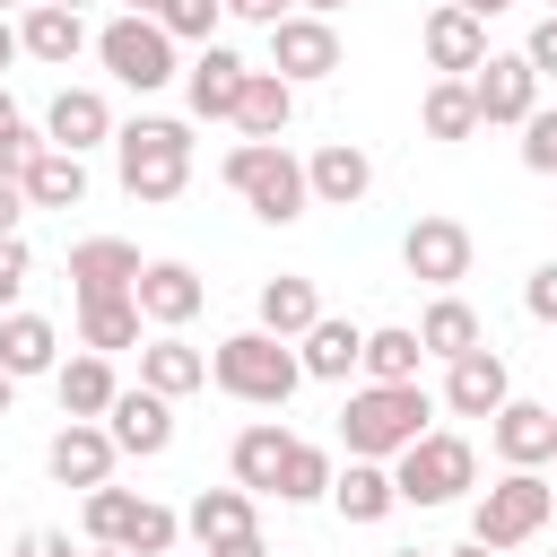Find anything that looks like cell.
<instances>
[{
    "label": "cell",
    "mask_w": 557,
    "mask_h": 557,
    "mask_svg": "<svg viewBox=\"0 0 557 557\" xmlns=\"http://www.w3.org/2000/svg\"><path fill=\"white\" fill-rule=\"evenodd\" d=\"M270 70H278L287 87L331 78V70H339V26H331V17H305V9L278 17V26H270Z\"/></svg>",
    "instance_id": "8"
},
{
    "label": "cell",
    "mask_w": 557,
    "mask_h": 557,
    "mask_svg": "<svg viewBox=\"0 0 557 557\" xmlns=\"http://www.w3.org/2000/svg\"><path fill=\"white\" fill-rule=\"evenodd\" d=\"M0 374H61V331L44 313H0Z\"/></svg>",
    "instance_id": "25"
},
{
    "label": "cell",
    "mask_w": 557,
    "mask_h": 557,
    "mask_svg": "<svg viewBox=\"0 0 557 557\" xmlns=\"http://www.w3.org/2000/svg\"><path fill=\"white\" fill-rule=\"evenodd\" d=\"M226 191L261 218V226H296L313 209V183H305V157H287V139H235L226 148Z\"/></svg>",
    "instance_id": "2"
},
{
    "label": "cell",
    "mask_w": 557,
    "mask_h": 557,
    "mask_svg": "<svg viewBox=\"0 0 557 557\" xmlns=\"http://www.w3.org/2000/svg\"><path fill=\"white\" fill-rule=\"evenodd\" d=\"M522 313H531V322H557V261H540V270L522 278Z\"/></svg>",
    "instance_id": "43"
},
{
    "label": "cell",
    "mask_w": 557,
    "mask_h": 557,
    "mask_svg": "<svg viewBox=\"0 0 557 557\" xmlns=\"http://www.w3.org/2000/svg\"><path fill=\"white\" fill-rule=\"evenodd\" d=\"M305 183H313V209H357L374 191V157L357 139H331V148L305 157Z\"/></svg>",
    "instance_id": "17"
},
{
    "label": "cell",
    "mask_w": 557,
    "mask_h": 557,
    "mask_svg": "<svg viewBox=\"0 0 557 557\" xmlns=\"http://www.w3.org/2000/svg\"><path fill=\"white\" fill-rule=\"evenodd\" d=\"M0 9H35V0H0Z\"/></svg>",
    "instance_id": "59"
},
{
    "label": "cell",
    "mask_w": 557,
    "mask_h": 557,
    "mask_svg": "<svg viewBox=\"0 0 557 557\" xmlns=\"http://www.w3.org/2000/svg\"><path fill=\"white\" fill-rule=\"evenodd\" d=\"M418 348L453 366V357H470V348H487V331H479V313H470L461 296H435V305L418 313Z\"/></svg>",
    "instance_id": "32"
},
{
    "label": "cell",
    "mask_w": 557,
    "mask_h": 557,
    "mask_svg": "<svg viewBox=\"0 0 557 557\" xmlns=\"http://www.w3.org/2000/svg\"><path fill=\"white\" fill-rule=\"evenodd\" d=\"M131 513H139V496H131V487H87V513H78V522H87V540H96V548H122Z\"/></svg>",
    "instance_id": "37"
},
{
    "label": "cell",
    "mask_w": 557,
    "mask_h": 557,
    "mask_svg": "<svg viewBox=\"0 0 557 557\" xmlns=\"http://www.w3.org/2000/svg\"><path fill=\"white\" fill-rule=\"evenodd\" d=\"M139 383H148V392H165V400H183V392H200V383H209V357H200L183 331H157V339L139 348Z\"/></svg>",
    "instance_id": "24"
},
{
    "label": "cell",
    "mask_w": 557,
    "mask_h": 557,
    "mask_svg": "<svg viewBox=\"0 0 557 557\" xmlns=\"http://www.w3.org/2000/svg\"><path fill=\"white\" fill-rule=\"evenodd\" d=\"M548 487H557V479H548Z\"/></svg>",
    "instance_id": "60"
},
{
    "label": "cell",
    "mask_w": 557,
    "mask_h": 557,
    "mask_svg": "<svg viewBox=\"0 0 557 557\" xmlns=\"http://www.w3.org/2000/svg\"><path fill=\"white\" fill-rule=\"evenodd\" d=\"M296 366H305L313 383H348V374H366V331H357L348 313H322V322L296 339Z\"/></svg>",
    "instance_id": "20"
},
{
    "label": "cell",
    "mask_w": 557,
    "mask_h": 557,
    "mask_svg": "<svg viewBox=\"0 0 557 557\" xmlns=\"http://www.w3.org/2000/svg\"><path fill=\"white\" fill-rule=\"evenodd\" d=\"M426 418H435V400L418 383H366L339 409V444H348V461H400L426 435Z\"/></svg>",
    "instance_id": "4"
},
{
    "label": "cell",
    "mask_w": 557,
    "mask_h": 557,
    "mask_svg": "<svg viewBox=\"0 0 557 557\" xmlns=\"http://www.w3.org/2000/svg\"><path fill=\"white\" fill-rule=\"evenodd\" d=\"M418 44H426V61H435L444 78H470V70L487 61V26H479L470 9H453V0L426 17V35H418Z\"/></svg>",
    "instance_id": "22"
},
{
    "label": "cell",
    "mask_w": 557,
    "mask_h": 557,
    "mask_svg": "<svg viewBox=\"0 0 557 557\" xmlns=\"http://www.w3.org/2000/svg\"><path fill=\"white\" fill-rule=\"evenodd\" d=\"M183 531H191L200 548H218V540L252 531V487H200V496H191V513H183Z\"/></svg>",
    "instance_id": "33"
},
{
    "label": "cell",
    "mask_w": 557,
    "mask_h": 557,
    "mask_svg": "<svg viewBox=\"0 0 557 557\" xmlns=\"http://www.w3.org/2000/svg\"><path fill=\"white\" fill-rule=\"evenodd\" d=\"M548 17H557V9H548Z\"/></svg>",
    "instance_id": "61"
},
{
    "label": "cell",
    "mask_w": 557,
    "mask_h": 557,
    "mask_svg": "<svg viewBox=\"0 0 557 557\" xmlns=\"http://www.w3.org/2000/svg\"><path fill=\"white\" fill-rule=\"evenodd\" d=\"M209 557H270V540H261V531H235V540H218Z\"/></svg>",
    "instance_id": "47"
},
{
    "label": "cell",
    "mask_w": 557,
    "mask_h": 557,
    "mask_svg": "<svg viewBox=\"0 0 557 557\" xmlns=\"http://www.w3.org/2000/svg\"><path fill=\"white\" fill-rule=\"evenodd\" d=\"M392 487H400V505H461L470 487H479V453H470V435H444V426H426L400 461H392Z\"/></svg>",
    "instance_id": "5"
},
{
    "label": "cell",
    "mask_w": 557,
    "mask_h": 557,
    "mask_svg": "<svg viewBox=\"0 0 557 557\" xmlns=\"http://www.w3.org/2000/svg\"><path fill=\"white\" fill-rule=\"evenodd\" d=\"M52 9H87V0H52Z\"/></svg>",
    "instance_id": "58"
},
{
    "label": "cell",
    "mask_w": 557,
    "mask_h": 557,
    "mask_svg": "<svg viewBox=\"0 0 557 557\" xmlns=\"http://www.w3.org/2000/svg\"><path fill=\"white\" fill-rule=\"evenodd\" d=\"M139 296H87L78 305V348H96V357H113V348H148L139 339Z\"/></svg>",
    "instance_id": "29"
},
{
    "label": "cell",
    "mask_w": 557,
    "mask_h": 557,
    "mask_svg": "<svg viewBox=\"0 0 557 557\" xmlns=\"http://www.w3.org/2000/svg\"><path fill=\"white\" fill-rule=\"evenodd\" d=\"M522 165L531 174H557V113H531L522 122Z\"/></svg>",
    "instance_id": "41"
},
{
    "label": "cell",
    "mask_w": 557,
    "mask_h": 557,
    "mask_svg": "<svg viewBox=\"0 0 557 557\" xmlns=\"http://www.w3.org/2000/svg\"><path fill=\"white\" fill-rule=\"evenodd\" d=\"M17 557H87V548H78L70 531H44V522H35V531H17Z\"/></svg>",
    "instance_id": "45"
},
{
    "label": "cell",
    "mask_w": 557,
    "mask_h": 557,
    "mask_svg": "<svg viewBox=\"0 0 557 557\" xmlns=\"http://www.w3.org/2000/svg\"><path fill=\"white\" fill-rule=\"evenodd\" d=\"M296 9H305V17H331V9H348V0H296Z\"/></svg>",
    "instance_id": "53"
},
{
    "label": "cell",
    "mask_w": 557,
    "mask_h": 557,
    "mask_svg": "<svg viewBox=\"0 0 557 557\" xmlns=\"http://www.w3.org/2000/svg\"><path fill=\"white\" fill-rule=\"evenodd\" d=\"M400 261H409V278H426L435 296H453V287L470 278V226H461V218H418V226L400 235Z\"/></svg>",
    "instance_id": "10"
},
{
    "label": "cell",
    "mask_w": 557,
    "mask_h": 557,
    "mask_svg": "<svg viewBox=\"0 0 557 557\" xmlns=\"http://www.w3.org/2000/svg\"><path fill=\"white\" fill-rule=\"evenodd\" d=\"M113 461H122V444L104 435V418H70V426L44 444V470H52L61 487H113Z\"/></svg>",
    "instance_id": "11"
},
{
    "label": "cell",
    "mask_w": 557,
    "mask_h": 557,
    "mask_svg": "<svg viewBox=\"0 0 557 557\" xmlns=\"http://www.w3.org/2000/svg\"><path fill=\"white\" fill-rule=\"evenodd\" d=\"M35 148H44V139H35L26 122H9V131H0V183H26V165H35Z\"/></svg>",
    "instance_id": "42"
},
{
    "label": "cell",
    "mask_w": 557,
    "mask_h": 557,
    "mask_svg": "<svg viewBox=\"0 0 557 557\" xmlns=\"http://www.w3.org/2000/svg\"><path fill=\"white\" fill-rule=\"evenodd\" d=\"M209 383H218L226 400H244V409H287V400H296V383H305V366H296V339L226 331V339L209 348Z\"/></svg>",
    "instance_id": "3"
},
{
    "label": "cell",
    "mask_w": 557,
    "mask_h": 557,
    "mask_svg": "<svg viewBox=\"0 0 557 557\" xmlns=\"http://www.w3.org/2000/svg\"><path fill=\"white\" fill-rule=\"evenodd\" d=\"M313 322H322V296H313V278H296V270L261 278V322H252V331H270V339H305Z\"/></svg>",
    "instance_id": "27"
},
{
    "label": "cell",
    "mask_w": 557,
    "mask_h": 557,
    "mask_svg": "<svg viewBox=\"0 0 557 557\" xmlns=\"http://www.w3.org/2000/svg\"><path fill=\"white\" fill-rule=\"evenodd\" d=\"M470 96H479V131H487V122H513V131H522V122L540 113V70H531L522 52H487V61L470 70Z\"/></svg>",
    "instance_id": "9"
},
{
    "label": "cell",
    "mask_w": 557,
    "mask_h": 557,
    "mask_svg": "<svg viewBox=\"0 0 557 557\" xmlns=\"http://www.w3.org/2000/svg\"><path fill=\"white\" fill-rule=\"evenodd\" d=\"M418 113H426V139H470V131H479V96H470V78H435Z\"/></svg>",
    "instance_id": "35"
},
{
    "label": "cell",
    "mask_w": 557,
    "mask_h": 557,
    "mask_svg": "<svg viewBox=\"0 0 557 557\" xmlns=\"http://www.w3.org/2000/svg\"><path fill=\"white\" fill-rule=\"evenodd\" d=\"M244 78H252V61H244L235 44H200V52H191V70H183V96H191V113H200V122H235Z\"/></svg>",
    "instance_id": "12"
},
{
    "label": "cell",
    "mask_w": 557,
    "mask_h": 557,
    "mask_svg": "<svg viewBox=\"0 0 557 557\" xmlns=\"http://www.w3.org/2000/svg\"><path fill=\"white\" fill-rule=\"evenodd\" d=\"M522 61H531L540 78H557V17H540V26L522 35Z\"/></svg>",
    "instance_id": "44"
},
{
    "label": "cell",
    "mask_w": 557,
    "mask_h": 557,
    "mask_svg": "<svg viewBox=\"0 0 557 557\" xmlns=\"http://www.w3.org/2000/svg\"><path fill=\"white\" fill-rule=\"evenodd\" d=\"M87 557H131V548H87Z\"/></svg>",
    "instance_id": "56"
},
{
    "label": "cell",
    "mask_w": 557,
    "mask_h": 557,
    "mask_svg": "<svg viewBox=\"0 0 557 557\" xmlns=\"http://www.w3.org/2000/svg\"><path fill=\"white\" fill-rule=\"evenodd\" d=\"M392 557H435V548H392Z\"/></svg>",
    "instance_id": "57"
},
{
    "label": "cell",
    "mask_w": 557,
    "mask_h": 557,
    "mask_svg": "<svg viewBox=\"0 0 557 557\" xmlns=\"http://www.w3.org/2000/svg\"><path fill=\"white\" fill-rule=\"evenodd\" d=\"M131 296H139V313H148L157 331H183V322L209 305V287H200V270H191V261H148Z\"/></svg>",
    "instance_id": "18"
},
{
    "label": "cell",
    "mask_w": 557,
    "mask_h": 557,
    "mask_svg": "<svg viewBox=\"0 0 557 557\" xmlns=\"http://www.w3.org/2000/svg\"><path fill=\"white\" fill-rule=\"evenodd\" d=\"M331 479H339L331 453L296 435V444H287V470H278V505H313V496H331Z\"/></svg>",
    "instance_id": "36"
},
{
    "label": "cell",
    "mask_w": 557,
    "mask_h": 557,
    "mask_svg": "<svg viewBox=\"0 0 557 557\" xmlns=\"http://www.w3.org/2000/svg\"><path fill=\"white\" fill-rule=\"evenodd\" d=\"M218 17H226V0H165L157 9V26L174 44H218Z\"/></svg>",
    "instance_id": "39"
},
{
    "label": "cell",
    "mask_w": 557,
    "mask_h": 557,
    "mask_svg": "<svg viewBox=\"0 0 557 557\" xmlns=\"http://www.w3.org/2000/svg\"><path fill=\"white\" fill-rule=\"evenodd\" d=\"M487 444H496L505 470H540V461H557V409H540V400H505V409L487 418Z\"/></svg>",
    "instance_id": "14"
},
{
    "label": "cell",
    "mask_w": 557,
    "mask_h": 557,
    "mask_svg": "<svg viewBox=\"0 0 557 557\" xmlns=\"http://www.w3.org/2000/svg\"><path fill=\"white\" fill-rule=\"evenodd\" d=\"M287 426L278 418H252L235 444H226V470H235V487H252V496H278V470H287Z\"/></svg>",
    "instance_id": "21"
},
{
    "label": "cell",
    "mask_w": 557,
    "mask_h": 557,
    "mask_svg": "<svg viewBox=\"0 0 557 557\" xmlns=\"http://www.w3.org/2000/svg\"><path fill=\"white\" fill-rule=\"evenodd\" d=\"M557 513V487L540 479V470H505L496 487H479V505H470V540L479 548H522V540H540V522Z\"/></svg>",
    "instance_id": "6"
},
{
    "label": "cell",
    "mask_w": 557,
    "mask_h": 557,
    "mask_svg": "<svg viewBox=\"0 0 557 557\" xmlns=\"http://www.w3.org/2000/svg\"><path fill=\"white\" fill-rule=\"evenodd\" d=\"M287 122H296V87H287L278 70H252L244 96H235V131H244V139H278Z\"/></svg>",
    "instance_id": "28"
},
{
    "label": "cell",
    "mask_w": 557,
    "mask_h": 557,
    "mask_svg": "<svg viewBox=\"0 0 557 557\" xmlns=\"http://www.w3.org/2000/svg\"><path fill=\"white\" fill-rule=\"evenodd\" d=\"M52 392H61V418H104V409L122 400V383H113V366H104L96 348H87V357H61Z\"/></svg>",
    "instance_id": "30"
},
{
    "label": "cell",
    "mask_w": 557,
    "mask_h": 557,
    "mask_svg": "<svg viewBox=\"0 0 557 557\" xmlns=\"http://www.w3.org/2000/svg\"><path fill=\"white\" fill-rule=\"evenodd\" d=\"M17 191H26V209H78V200H87V157H70V148L44 139Z\"/></svg>",
    "instance_id": "26"
},
{
    "label": "cell",
    "mask_w": 557,
    "mask_h": 557,
    "mask_svg": "<svg viewBox=\"0 0 557 557\" xmlns=\"http://www.w3.org/2000/svg\"><path fill=\"white\" fill-rule=\"evenodd\" d=\"M9 400H17V374H0V418H9Z\"/></svg>",
    "instance_id": "54"
},
{
    "label": "cell",
    "mask_w": 557,
    "mask_h": 557,
    "mask_svg": "<svg viewBox=\"0 0 557 557\" xmlns=\"http://www.w3.org/2000/svg\"><path fill=\"white\" fill-rule=\"evenodd\" d=\"M505 400H513V374H505L496 348H470V357L444 366V409H453V418H496Z\"/></svg>",
    "instance_id": "16"
},
{
    "label": "cell",
    "mask_w": 557,
    "mask_h": 557,
    "mask_svg": "<svg viewBox=\"0 0 557 557\" xmlns=\"http://www.w3.org/2000/svg\"><path fill=\"white\" fill-rule=\"evenodd\" d=\"M44 139H52V148H70V157L113 148V104H104L96 87H61V96H52V113H44Z\"/></svg>",
    "instance_id": "19"
},
{
    "label": "cell",
    "mask_w": 557,
    "mask_h": 557,
    "mask_svg": "<svg viewBox=\"0 0 557 557\" xmlns=\"http://www.w3.org/2000/svg\"><path fill=\"white\" fill-rule=\"evenodd\" d=\"M26 278H35V252H26L17 235H9V244H0V313H17V296H26Z\"/></svg>",
    "instance_id": "40"
},
{
    "label": "cell",
    "mask_w": 557,
    "mask_h": 557,
    "mask_svg": "<svg viewBox=\"0 0 557 557\" xmlns=\"http://www.w3.org/2000/svg\"><path fill=\"white\" fill-rule=\"evenodd\" d=\"M435 557H496V548H479V540H461V548H435Z\"/></svg>",
    "instance_id": "52"
},
{
    "label": "cell",
    "mask_w": 557,
    "mask_h": 557,
    "mask_svg": "<svg viewBox=\"0 0 557 557\" xmlns=\"http://www.w3.org/2000/svg\"><path fill=\"white\" fill-rule=\"evenodd\" d=\"M9 122H17V104H9V87H0V131H9Z\"/></svg>",
    "instance_id": "55"
},
{
    "label": "cell",
    "mask_w": 557,
    "mask_h": 557,
    "mask_svg": "<svg viewBox=\"0 0 557 557\" xmlns=\"http://www.w3.org/2000/svg\"><path fill=\"white\" fill-rule=\"evenodd\" d=\"M104 435H113L131 461H157V453L174 444V400H165V392H148V383H131V392L104 409Z\"/></svg>",
    "instance_id": "13"
},
{
    "label": "cell",
    "mask_w": 557,
    "mask_h": 557,
    "mask_svg": "<svg viewBox=\"0 0 557 557\" xmlns=\"http://www.w3.org/2000/svg\"><path fill=\"white\" fill-rule=\"evenodd\" d=\"M17 44H26V61H52V70H70V61L87 52V17H78V9H52V0H35V9L17 17Z\"/></svg>",
    "instance_id": "23"
},
{
    "label": "cell",
    "mask_w": 557,
    "mask_h": 557,
    "mask_svg": "<svg viewBox=\"0 0 557 557\" xmlns=\"http://www.w3.org/2000/svg\"><path fill=\"white\" fill-rule=\"evenodd\" d=\"M418 331L409 322H383V331H366V383H418Z\"/></svg>",
    "instance_id": "34"
},
{
    "label": "cell",
    "mask_w": 557,
    "mask_h": 557,
    "mask_svg": "<svg viewBox=\"0 0 557 557\" xmlns=\"http://www.w3.org/2000/svg\"><path fill=\"white\" fill-rule=\"evenodd\" d=\"M157 9H165V0H122V17H157Z\"/></svg>",
    "instance_id": "51"
},
{
    "label": "cell",
    "mask_w": 557,
    "mask_h": 557,
    "mask_svg": "<svg viewBox=\"0 0 557 557\" xmlns=\"http://www.w3.org/2000/svg\"><path fill=\"white\" fill-rule=\"evenodd\" d=\"M453 9H470V17H479V26H487V17H505V9H513V0H453Z\"/></svg>",
    "instance_id": "49"
},
{
    "label": "cell",
    "mask_w": 557,
    "mask_h": 557,
    "mask_svg": "<svg viewBox=\"0 0 557 557\" xmlns=\"http://www.w3.org/2000/svg\"><path fill=\"white\" fill-rule=\"evenodd\" d=\"M226 17H252V26L270 35L278 17H296V0H226Z\"/></svg>",
    "instance_id": "46"
},
{
    "label": "cell",
    "mask_w": 557,
    "mask_h": 557,
    "mask_svg": "<svg viewBox=\"0 0 557 557\" xmlns=\"http://www.w3.org/2000/svg\"><path fill=\"white\" fill-rule=\"evenodd\" d=\"M17 52H26V44H17V26H9V17H0V70H9V61H17Z\"/></svg>",
    "instance_id": "50"
},
{
    "label": "cell",
    "mask_w": 557,
    "mask_h": 557,
    "mask_svg": "<svg viewBox=\"0 0 557 557\" xmlns=\"http://www.w3.org/2000/svg\"><path fill=\"white\" fill-rule=\"evenodd\" d=\"M331 505H339V522H383V513L400 505L392 461H348V470L331 479Z\"/></svg>",
    "instance_id": "31"
},
{
    "label": "cell",
    "mask_w": 557,
    "mask_h": 557,
    "mask_svg": "<svg viewBox=\"0 0 557 557\" xmlns=\"http://www.w3.org/2000/svg\"><path fill=\"white\" fill-rule=\"evenodd\" d=\"M174 540H183V513H165V505H148V496H139V513H131L122 548H131V557H165Z\"/></svg>",
    "instance_id": "38"
},
{
    "label": "cell",
    "mask_w": 557,
    "mask_h": 557,
    "mask_svg": "<svg viewBox=\"0 0 557 557\" xmlns=\"http://www.w3.org/2000/svg\"><path fill=\"white\" fill-rule=\"evenodd\" d=\"M139 244H122V235H87V244H70V287H78V305L87 296H131L139 287Z\"/></svg>",
    "instance_id": "15"
},
{
    "label": "cell",
    "mask_w": 557,
    "mask_h": 557,
    "mask_svg": "<svg viewBox=\"0 0 557 557\" xmlns=\"http://www.w3.org/2000/svg\"><path fill=\"white\" fill-rule=\"evenodd\" d=\"M17 218H26V191H17V183H0V244L17 235Z\"/></svg>",
    "instance_id": "48"
},
{
    "label": "cell",
    "mask_w": 557,
    "mask_h": 557,
    "mask_svg": "<svg viewBox=\"0 0 557 557\" xmlns=\"http://www.w3.org/2000/svg\"><path fill=\"white\" fill-rule=\"evenodd\" d=\"M96 61H104L122 87H139V96H157L165 78H183V70H174V35H165L157 17H113V26L96 35Z\"/></svg>",
    "instance_id": "7"
},
{
    "label": "cell",
    "mask_w": 557,
    "mask_h": 557,
    "mask_svg": "<svg viewBox=\"0 0 557 557\" xmlns=\"http://www.w3.org/2000/svg\"><path fill=\"white\" fill-rule=\"evenodd\" d=\"M113 174H122L131 200H183V183H191V122H174V113L122 122L113 131Z\"/></svg>",
    "instance_id": "1"
}]
</instances>
